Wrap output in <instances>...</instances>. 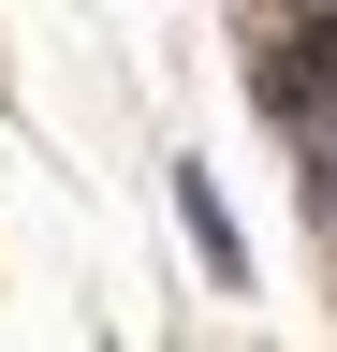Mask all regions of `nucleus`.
Returning a JSON list of instances; mask_svg holds the SVG:
<instances>
[{
  "label": "nucleus",
  "instance_id": "f257e3e1",
  "mask_svg": "<svg viewBox=\"0 0 337 352\" xmlns=\"http://www.w3.org/2000/svg\"><path fill=\"white\" fill-rule=\"evenodd\" d=\"M176 235L205 250V294H249V235H235V206H220L205 162H176Z\"/></svg>",
  "mask_w": 337,
  "mask_h": 352
}]
</instances>
